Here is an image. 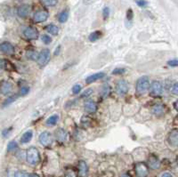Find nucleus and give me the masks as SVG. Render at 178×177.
<instances>
[{
  "instance_id": "obj_1",
  "label": "nucleus",
  "mask_w": 178,
  "mask_h": 177,
  "mask_svg": "<svg viewBox=\"0 0 178 177\" xmlns=\"http://www.w3.org/2000/svg\"><path fill=\"white\" fill-rule=\"evenodd\" d=\"M150 78L147 76H141L140 78H138V80L136 81V85H135V90L137 94L142 95L144 94L150 88Z\"/></svg>"
},
{
  "instance_id": "obj_2",
  "label": "nucleus",
  "mask_w": 178,
  "mask_h": 177,
  "mask_svg": "<svg viewBox=\"0 0 178 177\" xmlns=\"http://www.w3.org/2000/svg\"><path fill=\"white\" fill-rule=\"evenodd\" d=\"M26 160L30 165H37L40 161V154L36 147H29L26 152Z\"/></svg>"
},
{
  "instance_id": "obj_3",
  "label": "nucleus",
  "mask_w": 178,
  "mask_h": 177,
  "mask_svg": "<svg viewBox=\"0 0 178 177\" xmlns=\"http://www.w3.org/2000/svg\"><path fill=\"white\" fill-rule=\"evenodd\" d=\"M50 56H51V52L49 49L45 48L38 53L37 62L38 63L39 66H45L50 60Z\"/></svg>"
},
{
  "instance_id": "obj_4",
  "label": "nucleus",
  "mask_w": 178,
  "mask_h": 177,
  "mask_svg": "<svg viewBox=\"0 0 178 177\" xmlns=\"http://www.w3.org/2000/svg\"><path fill=\"white\" fill-rule=\"evenodd\" d=\"M151 86V90H150V94L153 97H158L162 94L163 93V85L160 81H153Z\"/></svg>"
},
{
  "instance_id": "obj_5",
  "label": "nucleus",
  "mask_w": 178,
  "mask_h": 177,
  "mask_svg": "<svg viewBox=\"0 0 178 177\" xmlns=\"http://www.w3.org/2000/svg\"><path fill=\"white\" fill-rule=\"evenodd\" d=\"M38 141L40 142L41 145L45 146V147H48L50 146L53 142V136H52L51 133H49L48 131H44L39 134L38 137Z\"/></svg>"
},
{
  "instance_id": "obj_6",
  "label": "nucleus",
  "mask_w": 178,
  "mask_h": 177,
  "mask_svg": "<svg viewBox=\"0 0 178 177\" xmlns=\"http://www.w3.org/2000/svg\"><path fill=\"white\" fill-rule=\"evenodd\" d=\"M129 90V85L127 80L125 79H120L117 82L116 84V91L120 95H125L128 93Z\"/></svg>"
},
{
  "instance_id": "obj_7",
  "label": "nucleus",
  "mask_w": 178,
  "mask_h": 177,
  "mask_svg": "<svg viewBox=\"0 0 178 177\" xmlns=\"http://www.w3.org/2000/svg\"><path fill=\"white\" fill-rule=\"evenodd\" d=\"M23 36L29 40H34L38 38V31L34 27H26L23 30Z\"/></svg>"
},
{
  "instance_id": "obj_8",
  "label": "nucleus",
  "mask_w": 178,
  "mask_h": 177,
  "mask_svg": "<svg viewBox=\"0 0 178 177\" xmlns=\"http://www.w3.org/2000/svg\"><path fill=\"white\" fill-rule=\"evenodd\" d=\"M135 173L138 177H146L149 174V168L144 163H137L135 165Z\"/></svg>"
},
{
  "instance_id": "obj_9",
  "label": "nucleus",
  "mask_w": 178,
  "mask_h": 177,
  "mask_svg": "<svg viewBox=\"0 0 178 177\" xmlns=\"http://www.w3.org/2000/svg\"><path fill=\"white\" fill-rule=\"evenodd\" d=\"M0 52L7 55H12L14 53V47L10 42L5 41L0 44Z\"/></svg>"
},
{
  "instance_id": "obj_10",
  "label": "nucleus",
  "mask_w": 178,
  "mask_h": 177,
  "mask_svg": "<svg viewBox=\"0 0 178 177\" xmlns=\"http://www.w3.org/2000/svg\"><path fill=\"white\" fill-rule=\"evenodd\" d=\"M14 89V86L9 81H3L0 85V91L1 94L4 95H9Z\"/></svg>"
},
{
  "instance_id": "obj_11",
  "label": "nucleus",
  "mask_w": 178,
  "mask_h": 177,
  "mask_svg": "<svg viewBox=\"0 0 178 177\" xmlns=\"http://www.w3.org/2000/svg\"><path fill=\"white\" fill-rule=\"evenodd\" d=\"M30 10H31V8H30L29 4H21L17 9V14H18L19 17L23 19V18H26V17L29 16V14L30 13Z\"/></svg>"
},
{
  "instance_id": "obj_12",
  "label": "nucleus",
  "mask_w": 178,
  "mask_h": 177,
  "mask_svg": "<svg viewBox=\"0 0 178 177\" xmlns=\"http://www.w3.org/2000/svg\"><path fill=\"white\" fill-rule=\"evenodd\" d=\"M48 16H49V14H48V13H47V11L41 10V11L37 12V13L34 14L33 19H34V22H35L39 23V22H46V21L48 19Z\"/></svg>"
},
{
  "instance_id": "obj_13",
  "label": "nucleus",
  "mask_w": 178,
  "mask_h": 177,
  "mask_svg": "<svg viewBox=\"0 0 178 177\" xmlns=\"http://www.w3.org/2000/svg\"><path fill=\"white\" fill-rule=\"evenodd\" d=\"M168 142L171 146L173 147H177L178 144V133L177 129H174L170 132L169 135H168Z\"/></svg>"
},
{
  "instance_id": "obj_14",
  "label": "nucleus",
  "mask_w": 178,
  "mask_h": 177,
  "mask_svg": "<svg viewBox=\"0 0 178 177\" xmlns=\"http://www.w3.org/2000/svg\"><path fill=\"white\" fill-rule=\"evenodd\" d=\"M55 137L60 142H64L68 138V133L65 129L60 127L55 131Z\"/></svg>"
},
{
  "instance_id": "obj_15",
  "label": "nucleus",
  "mask_w": 178,
  "mask_h": 177,
  "mask_svg": "<svg viewBox=\"0 0 178 177\" xmlns=\"http://www.w3.org/2000/svg\"><path fill=\"white\" fill-rule=\"evenodd\" d=\"M105 76V73L104 72H97V73H95L93 75H90L86 78V84H92L95 81H98L100 79H102Z\"/></svg>"
},
{
  "instance_id": "obj_16",
  "label": "nucleus",
  "mask_w": 178,
  "mask_h": 177,
  "mask_svg": "<svg viewBox=\"0 0 178 177\" xmlns=\"http://www.w3.org/2000/svg\"><path fill=\"white\" fill-rule=\"evenodd\" d=\"M85 110L88 113H94L97 110V105L93 100H87L85 103Z\"/></svg>"
},
{
  "instance_id": "obj_17",
  "label": "nucleus",
  "mask_w": 178,
  "mask_h": 177,
  "mask_svg": "<svg viewBox=\"0 0 178 177\" xmlns=\"http://www.w3.org/2000/svg\"><path fill=\"white\" fill-rule=\"evenodd\" d=\"M78 172H79V175L81 176L85 177L86 176L87 173H88V167H87V165L85 161L81 160L79 161L78 163Z\"/></svg>"
},
{
  "instance_id": "obj_18",
  "label": "nucleus",
  "mask_w": 178,
  "mask_h": 177,
  "mask_svg": "<svg viewBox=\"0 0 178 177\" xmlns=\"http://www.w3.org/2000/svg\"><path fill=\"white\" fill-rule=\"evenodd\" d=\"M32 138H33V131L32 130H28L27 132H25L23 134V136L21 138V142L23 144H26V143L29 142L32 140Z\"/></svg>"
},
{
  "instance_id": "obj_19",
  "label": "nucleus",
  "mask_w": 178,
  "mask_h": 177,
  "mask_svg": "<svg viewBox=\"0 0 178 177\" xmlns=\"http://www.w3.org/2000/svg\"><path fill=\"white\" fill-rule=\"evenodd\" d=\"M149 165H150L151 168H152V169H158L160 166V162H159L158 158L156 156L152 155L149 158Z\"/></svg>"
},
{
  "instance_id": "obj_20",
  "label": "nucleus",
  "mask_w": 178,
  "mask_h": 177,
  "mask_svg": "<svg viewBox=\"0 0 178 177\" xmlns=\"http://www.w3.org/2000/svg\"><path fill=\"white\" fill-rule=\"evenodd\" d=\"M58 120H59V116H58L57 114H53V115L50 116V117L47 119L46 125H47V127H53V126H55V125L57 124Z\"/></svg>"
},
{
  "instance_id": "obj_21",
  "label": "nucleus",
  "mask_w": 178,
  "mask_h": 177,
  "mask_svg": "<svg viewBox=\"0 0 178 177\" xmlns=\"http://www.w3.org/2000/svg\"><path fill=\"white\" fill-rule=\"evenodd\" d=\"M102 31H100V30H95V31L92 32V33L89 35L88 39H89L91 42H95V41L99 40V39L102 38Z\"/></svg>"
},
{
  "instance_id": "obj_22",
  "label": "nucleus",
  "mask_w": 178,
  "mask_h": 177,
  "mask_svg": "<svg viewBox=\"0 0 178 177\" xmlns=\"http://www.w3.org/2000/svg\"><path fill=\"white\" fill-rule=\"evenodd\" d=\"M152 111L156 116H158H158H161V115L164 114V111H165L164 106L161 105V104H157V105H155L152 108Z\"/></svg>"
},
{
  "instance_id": "obj_23",
  "label": "nucleus",
  "mask_w": 178,
  "mask_h": 177,
  "mask_svg": "<svg viewBox=\"0 0 178 177\" xmlns=\"http://www.w3.org/2000/svg\"><path fill=\"white\" fill-rule=\"evenodd\" d=\"M69 19V12L68 11H62L58 15V21L61 23H64Z\"/></svg>"
},
{
  "instance_id": "obj_24",
  "label": "nucleus",
  "mask_w": 178,
  "mask_h": 177,
  "mask_svg": "<svg viewBox=\"0 0 178 177\" xmlns=\"http://www.w3.org/2000/svg\"><path fill=\"white\" fill-rule=\"evenodd\" d=\"M47 31L48 33H50L51 35L57 36L59 34V28L54 24H49L47 27Z\"/></svg>"
},
{
  "instance_id": "obj_25",
  "label": "nucleus",
  "mask_w": 178,
  "mask_h": 177,
  "mask_svg": "<svg viewBox=\"0 0 178 177\" xmlns=\"http://www.w3.org/2000/svg\"><path fill=\"white\" fill-rule=\"evenodd\" d=\"M26 56H27V58H28V59H29V60H31V61H37L38 56V53L36 51L29 50V51H27V52H26Z\"/></svg>"
},
{
  "instance_id": "obj_26",
  "label": "nucleus",
  "mask_w": 178,
  "mask_h": 177,
  "mask_svg": "<svg viewBox=\"0 0 178 177\" xmlns=\"http://www.w3.org/2000/svg\"><path fill=\"white\" fill-rule=\"evenodd\" d=\"M110 93V86L109 85H103L101 91V94L103 97H107Z\"/></svg>"
},
{
  "instance_id": "obj_27",
  "label": "nucleus",
  "mask_w": 178,
  "mask_h": 177,
  "mask_svg": "<svg viewBox=\"0 0 178 177\" xmlns=\"http://www.w3.org/2000/svg\"><path fill=\"white\" fill-rule=\"evenodd\" d=\"M18 148V143L15 141H11L7 145V152H14Z\"/></svg>"
},
{
  "instance_id": "obj_28",
  "label": "nucleus",
  "mask_w": 178,
  "mask_h": 177,
  "mask_svg": "<svg viewBox=\"0 0 178 177\" xmlns=\"http://www.w3.org/2000/svg\"><path fill=\"white\" fill-rule=\"evenodd\" d=\"M57 0H42V3L46 6H54L57 4Z\"/></svg>"
},
{
  "instance_id": "obj_29",
  "label": "nucleus",
  "mask_w": 178,
  "mask_h": 177,
  "mask_svg": "<svg viewBox=\"0 0 178 177\" xmlns=\"http://www.w3.org/2000/svg\"><path fill=\"white\" fill-rule=\"evenodd\" d=\"M126 72V69H123V68H117L115 70H112V75H122Z\"/></svg>"
},
{
  "instance_id": "obj_30",
  "label": "nucleus",
  "mask_w": 178,
  "mask_h": 177,
  "mask_svg": "<svg viewBox=\"0 0 178 177\" xmlns=\"http://www.w3.org/2000/svg\"><path fill=\"white\" fill-rule=\"evenodd\" d=\"M17 99V97L16 96H14V95H13V96H10V97H8V98H6L5 99V101H4V106H7V105H10L11 103H13L14 101H15V100Z\"/></svg>"
},
{
  "instance_id": "obj_31",
  "label": "nucleus",
  "mask_w": 178,
  "mask_h": 177,
  "mask_svg": "<svg viewBox=\"0 0 178 177\" xmlns=\"http://www.w3.org/2000/svg\"><path fill=\"white\" fill-rule=\"evenodd\" d=\"M42 41H43V43H44L45 45H49V44H51V37H50L49 35H47V34H45V35L42 36Z\"/></svg>"
},
{
  "instance_id": "obj_32",
  "label": "nucleus",
  "mask_w": 178,
  "mask_h": 177,
  "mask_svg": "<svg viewBox=\"0 0 178 177\" xmlns=\"http://www.w3.org/2000/svg\"><path fill=\"white\" fill-rule=\"evenodd\" d=\"M81 89H82L81 85H79V84L74 85L73 87H72V93H73V94H78L81 92Z\"/></svg>"
},
{
  "instance_id": "obj_33",
  "label": "nucleus",
  "mask_w": 178,
  "mask_h": 177,
  "mask_svg": "<svg viewBox=\"0 0 178 177\" xmlns=\"http://www.w3.org/2000/svg\"><path fill=\"white\" fill-rule=\"evenodd\" d=\"M170 92L172 94L174 95H177L178 94V85L177 83H174L172 86H171V88H170Z\"/></svg>"
},
{
  "instance_id": "obj_34",
  "label": "nucleus",
  "mask_w": 178,
  "mask_h": 177,
  "mask_svg": "<svg viewBox=\"0 0 178 177\" xmlns=\"http://www.w3.org/2000/svg\"><path fill=\"white\" fill-rule=\"evenodd\" d=\"M102 16H103V19L104 20H107L110 16V8L105 6L103 9H102Z\"/></svg>"
},
{
  "instance_id": "obj_35",
  "label": "nucleus",
  "mask_w": 178,
  "mask_h": 177,
  "mask_svg": "<svg viewBox=\"0 0 178 177\" xmlns=\"http://www.w3.org/2000/svg\"><path fill=\"white\" fill-rule=\"evenodd\" d=\"M29 174H28L25 171H17L14 174V177H29Z\"/></svg>"
},
{
  "instance_id": "obj_36",
  "label": "nucleus",
  "mask_w": 178,
  "mask_h": 177,
  "mask_svg": "<svg viewBox=\"0 0 178 177\" xmlns=\"http://www.w3.org/2000/svg\"><path fill=\"white\" fill-rule=\"evenodd\" d=\"M29 92V87L28 86H23L20 90V95L22 96H24V95H27Z\"/></svg>"
},
{
  "instance_id": "obj_37",
  "label": "nucleus",
  "mask_w": 178,
  "mask_h": 177,
  "mask_svg": "<svg viewBox=\"0 0 178 177\" xmlns=\"http://www.w3.org/2000/svg\"><path fill=\"white\" fill-rule=\"evenodd\" d=\"M133 18H134V12H133V10H132L131 8H129V9L127 10V21L131 22V21L133 20Z\"/></svg>"
},
{
  "instance_id": "obj_38",
  "label": "nucleus",
  "mask_w": 178,
  "mask_h": 177,
  "mask_svg": "<svg viewBox=\"0 0 178 177\" xmlns=\"http://www.w3.org/2000/svg\"><path fill=\"white\" fill-rule=\"evenodd\" d=\"M135 3L140 7H144L148 4V2L146 0H135Z\"/></svg>"
},
{
  "instance_id": "obj_39",
  "label": "nucleus",
  "mask_w": 178,
  "mask_h": 177,
  "mask_svg": "<svg viewBox=\"0 0 178 177\" xmlns=\"http://www.w3.org/2000/svg\"><path fill=\"white\" fill-rule=\"evenodd\" d=\"M92 94H93V90H92L91 88H89V89H86V90L82 94L81 97H82V98H84V97H88V96H90Z\"/></svg>"
},
{
  "instance_id": "obj_40",
  "label": "nucleus",
  "mask_w": 178,
  "mask_h": 177,
  "mask_svg": "<svg viewBox=\"0 0 178 177\" xmlns=\"http://www.w3.org/2000/svg\"><path fill=\"white\" fill-rule=\"evenodd\" d=\"M12 129H13V127H9V128H5V130H3V132H2V135H3V137H7V136L10 134V133H11Z\"/></svg>"
},
{
  "instance_id": "obj_41",
  "label": "nucleus",
  "mask_w": 178,
  "mask_h": 177,
  "mask_svg": "<svg viewBox=\"0 0 178 177\" xmlns=\"http://www.w3.org/2000/svg\"><path fill=\"white\" fill-rule=\"evenodd\" d=\"M7 66V61L4 59H0V70H5Z\"/></svg>"
},
{
  "instance_id": "obj_42",
  "label": "nucleus",
  "mask_w": 178,
  "mask_h": 177,
  "mask_svg": "<svg viewBox=\"0 0 178 177\" xmlns=\"http://www.w3.org/2000/svg\"><path fill=\"white\" fill-rule=\"evenodd\" d=\"M178 62L176 59H174V60H170L167 62V65L170 66V67H177Z\"/></svg>"
},
{
  "instance_id": "obj_43",
  "label": "nucleus",
  "mask_w": 178,
  "mask_h": 177,
  "mask_svg": "<svg viewBox=\"0 0 178 177\" xmlns=\"http://www.w3.org/2000/svg\"><path fill=\"white\" fill-rule=\"evenodd\" d=\"M161 177H173V176L170 173H168V172H165V173L162 174Z\"/></svg>"
},
{
  "instance_id": "obj_44",
  "label": "nucleus",
  "mask_w": 178,
  "mask_h": 177,
  "mask_svg": "<svg viewBox=\"0 0 178 177\" xmlns=\"http://www.w3.org/2000/svg\"><path fill=\"white\" fill-rule=\"evenodd\" d=\"M60 49H61V46H57V47H56V49H55V52H54V55H57V52L59 53V52H60Z\"/></svg>"
},
{
  "instance_id": "obj_45",
  "label": "nucleus",
  "mask_w": 178,
  "mask_h": 177,
  "mask_svg": "<svg viewBox=\"0 0 178 177\" xmlns=\"http://www.w3.org/2000/svg\"><path fill=\"white\" fill-rule=\"evenodd\" d=\"M120 177H131L128 174H123V175H121V176Z\"/></svg>"
},
{
  "instance_id": "obj_46",
  "label": "nucleus",
  "mask_w": 178,
  "mask_h": 177,
  "mask_svg": "<svg viewBox=\"0 0 178 177\" xmlns=\"http://www.w3.org/2000/svg\"><path fill=\"white\" fill-rule=\"evenodd\" d=\"M174 107H175L176 110H177V101H176V102L174 103Z\"/></svg>"
},
{
  "instance_id": "obj_47",
  "label": "nucleus",
  "mask_w": 178,
  "mask_h": 177,
  "mask_svg": "<svg viewBox=\"0 0 178 177\" xmlns=\"http://www.w3.org/2000/svg\"><path fill=\"white\" fill-rule=\"evenodd\" d=\"M29 177H39V176H38V175H36V174H33V175H31Z\"/></svg>"
}]
</instances>
